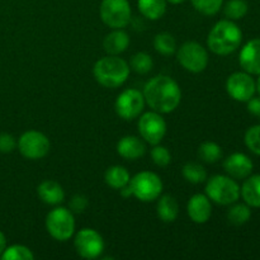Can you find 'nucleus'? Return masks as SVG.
Instances as JSON below:
<instances>
[{"label": "nucleus", "instance_id": "412c9836", "mask_svg": "<svg viewBox=\"0 0 260 260\" xmlns=\"http://www.w3.org/2000/svg\"><path fill=\"white\" fill-rule=\"evenodd\" d=\"M159 198L160 200L156 207L157 217L165 223L174 222L179 215V205H178L177 200L170 194H165Z\"/></svg>", "mask_w": 260, "mask_h": 260}, {"label": "nucleus", "instance_id": "f8f14e48", "mask_svg": "<svg viewBox=\"0 0 260 260\" xmlns=\"http://www.w3.org/2000/svg\"><path fill=\"white\" fill-rule=\"evenodd\" d=\"M226 91L236 102L246 103L256 93V81L253 75L245 71H238L231 74L226 80Z\"/></svg>", "mask_w": 260, "mask_h": 260}, {"label": "nucleus", "instance_id": "cd10ccee", "mask_svg": "<svg viewBox=\"0 0 260 260\" xmlns=\"http://www.w3.org/2000/svg\"><path fill=\"white\" fill-rule=\"evenodd\" d=\"M248 10L249 5L245 0H229L223 5V14H225L226 19L234 20V22L243 19L248 14Z\"/></svg>", "mask_w": 260, "mask_h": 260}, {"label": "nucleus", "instance_id": "20e7f679", "mask_svg": "<svg viewBox=\"0 0 260 260\" xmlns=\"http://www.w3.org/2000/svg\"><path fill=\"white\" fill-rule=\"evenodd\" d=\"M206 196L221 206H230L240 198V185L229 175H213L206 184Z\"/></svg>", "mask_w": 260, "mask_h": 260}, {"label": "nucleus", "instance_id": "9d476101", "mask_svg": "<svg viewBox=\"0 0 260 260\" xmlns=\"http://www.w3.org/2000/svg\"><path fill=\"white\" fill-rule=\"evenodd\" d=\"M145 104L146 102H145L142 91L129 88L122 91L117 96L116 102H114V109H116L117 116L121 117L122 119L132 121L142 113Z\"/></svg>", "mask_w": 260, "mask_h": 260}, {"label": "nucleus", "instance_id": "aec40b11", "mask_svg": "<svg viewBox=\"0 0 260 260\" xmlns=\"http://www.w3.org/2000/svg\"><path fill=\"white\" fill-rule=\"evenodd\" d=\"M240 197L250 208H260V174L246 178L240 187Z\"/></svg>", "mask_w": 260, "mask_h": 260}, {"label": "nucleus", "instance_id": "39448f33", "mask_svg": "<svg viewBox=\"0 0 260 260\" xmlns=\"http://www.w3.org/2000/svg\"><path fill=\"white\" fill-rule=\"evenodd\" d=\"M46 230L57 241H68L75 233V217L69 208L56 207L46 216Z\"/></svg>", "mask_w": 260, "mask_h": 260}, {"label": "nucleus", "instance_id": "a878e982", "mask_svg": "<svg viewBox=\"0 0 260 260\" xmlns=\"http://www.w3.org/2000/svg\"><path fill=\"white\" fill-rule=\"evenodd\" d=\"M182 174L184 179L192 184H201L207 179V172L200 162H187L183 167Z\"/></svg>", "mask_w": 260, "mask_h": 260}, {"label": "nucleus", "instance_id": "c9c22d12", "mask_svg": "<svg viewBox=\"0 0 260 260\" xmlns=\"http://www.w3.org/2000/svg\"><path fill=\"white\" fill-rule=\"evenodd\" d=\"M246 103H248V111L250 112L253 116L259 117L260 118V96L259 98L253 96V98H251L250 101L246 102Z\"/></svg>", "mask_w": 260, "mask_h": 260}, {"label": "nucleus", "instance_id": "ea45409f", "mask_svg": "<svg viewBox=\"0 0 260 260\" xmlns=\"http://www.w3.org/2000/svg\"><path fill=\"white\" fill-rule=\"evenodd\" d=\"M258 80H256V91L260 94V75H258Z\"/></svg>", "mask_w": 260, "mask_h": 260}, {"label": "nucleus", "instance_id": "e433bc0d", "mask_svg": "<svg viewBox=\"0 0 260 260\" xmlns=\"http://www.w3.org/2000/svg\"><path fill=\"white\" fill-rule=\"evenodd\" d=\"M119 193H121V196L123 198H129L132 196V192H131V188H129V185H126V187L121 188V189H119Z\"/></svg>", "mask_w": 260, "mask_h": 260}, {"label": "nucleus", "instance_id": "423d86ee", "mask_svg": "<svg viewBox=\"0 0 260 260\" xmlns=\"http://www.w3.org/2000/svg\"><path fill=\"white\" fill-rule=\"evenodd\" d=\"M132 197L141 202H152L157 200L162 192L161 178L154 172L137 173L128 183Z\"/></svg>", "mask_w": 260, "mask_h": 260}, {"label": "nucleus", "instance_id": "72a5a7b5", "mask_svg": "<svg viewBox=\"0 0 260 260\" xmlns=\"http://www.w3.org/2000/svg\"><path fill=\"white\" fill-rule=\"evenodd\" d=\"M89 205L88 197L84 194H75L71 197L69 210L73 213H83Z\"/></svg>", "mask_w": 260, "mask_h": 260}, {"label": "nucleus", "instance_id": "4468645a", "mask_svg": "<svg viewBox=\"0 0 260 260\" xmlns=\"http://www.w3.org/2000/svg\"><path fill=\"white\" fill-rule=\"evenodd\" d=\"M223 169L234 179H246L253 173L254 164L248 155L234 152L223 161Z\"/></svg>", "mask_w": 260, "mask_h": 260}, {"label": "nucleus", "instance_id": "2f4dec72", "mask_svg": "<svg viewBox=\"0 0 260 260\" xmlns=\"http://www.w3.org/2000/svg\"><path fill=\"white\" fill-rule=\"evenodd\" d=\"M246 147L250 150L253 154L260 156V124H255L248 128L244 137Z\"/></svg>", "mask_w": 260, "mask_h": 260}, {"label": "nucleus", "instance_id": "b1692460", "mask_svg": "<svg viewBox=\"0 0 260 260\" xmlns=\"http://www.w3.org/2000/svg\"><path fill=\"white\" fill-rule=\"evenodd\" d=\"M198 157L203 162L215 164L218 160L222 159V149L218 144L213 141H205L198 147Z\"/></svg>", "mask_w": 260, "mask_h": 260}, {"label": "nucleus", "instance_id": "0eeeda50", "mask_svg": "<svg viewBox=\"0 0 260 260\" xmlns=\"http://www.w3.org/2000/svg\"><path fill=\"white\" fill-rule=\"evenodd\" d=\"M177 57L182 68L193 74L205 71L210 61L207 50L196 41H188L183 43L178 50Z\"/></svg>", "mask_w": 260, "mask_h": 260}, {"label": "nucleus", "instance_id": "393cba45", "mask_svg": "<svg viewBox=\"0 0 260 260\" xmlns=\"http://www.w3.org/2000/svg\"><path fill=\"white\" fill-rule=\"evenodd\" d=\"M251 217V210L246 203H233L228 211V220L231 225L241 226Z\"/></svg>", "mask_w": 260, "mask_h": 260}, {"label": "nucleus", "instance_id": "f704fd0d", "mask_svg": "<svg viewBox=\"0 0 260 260\" xmlns=\"http://www.w3.org/2000/svg\"><path fill=\"white\" fill-rule=\"evenodd\" d=\"M17 146V141L10 134H0V152L9 154Z\"/></svg>", "mask_w": 260, "mask_h": 260}, {"label": "nucleus", "instance_id": "c756f323", "mask_svg": "<svg viewBox=\"0 0 260 260\" xmlns=\"http://www.w3.org/2000/svg\"><path fill=\"white\" fill-rule=\"evenodd\" d=\"M3 260H33L35 254L24 245H12L5 248L2 255Z\"/></svg>", "mask_w": 260, "mask_h": 260}, {"label": "nucleus", "instance_id": "dca6fc26", "mask_svg": "<svg viewBox=\"0 0 260 260\" xmlns=\"http://www.w3.org/2000/svg\"><path fill=\"white\" fill-rule=\"evenodd\" d=\"M187 212L190 220L194 223L202 225V223L208 222V220L212 216L211 200L206 194H201V193L192 196L188 201Z\"/></svg>", "mask_w": 260, "mask_h": 260}, {"label": "nucleus", "instance_id": "7ed1b4c3", "mask_svg": "<svg viewBox=\"0 0 260 260\" xmlns=\"http://www.w3.org/2000/svg\"><path fill=\"white\" fill-rule=\"evenodd\" d=\"M128 63L118 56L108 55L94 63L93 75L95 80L104 88L116 89L123 85L129 76Z\"/></svg>", "mask_w": 260, "mask_h": 260}, {"label": "nucleus", "instance_id": "7c9ffc66", "mask_svg": "<svg viewBox=\"0 0 260 260\" xmlns=\"http://www.w3.org/2000/svg\"><path fill=\"white\" fill-rule=\"evenodd\" d=\"M190 3L198 13L207 17L217 14L223 7V0H190Z\"/></svg>", "mask_w": 260, "mask_h": 260}, {"label": "nucleus", "instance_id": "58836bf2", "mask_svg": "<svg viewBox=\"0 0 260 260\" xmlns=\"http://www.w3.org/2000/svg\"><path fill=\"white\" fill-rule=\"evenodd\" d=\"M167 2L170 3V4H182L185 0H167Z\"/></svg>", "mask_w": 260, "mask_h": 260}, {"label": "nucleus", "instance_id": "6ab92c4d", "mask_svg": "<svg viewBox=\"0 0 260 260\" xmlns=\"http://www.w3.org/2000/svg\"><path fill=\"white\" fill-rule=\"evenodd\" d=\"M37 194L43 203L50 206H57L65 200L63 188L55 180H43L37 187Z\"/></svg>", "mask_w": 260, "mask_h": 260}, {"label": "nucleus", "instance_id": "9b49d317", "mask_svg": "<svg viewBox=\"0 0 260 260\" xmlns=\"http://www.w3.org/2000/svg\"><path fill=\"white\" fill-rule=\"evenodd\" d=\"M139 132L141 139L150 145H157L167 135V122L159 112H146L139 119Z\"/></svg>", "mask_w": 260, "mask_h": 260}, {"label": "nucleus", "instance_id": "f3484780", "mask_svg": "<svg viewBox=\"0 0 260 260\" xmlns=\"http://www.w3.org/2000/svg\"><path fill=\"white\" fill-rule=\"evenodd\" d=\"M117 152L126 160H137L146 152V145L144 140L137 136H124L117 142Z\"/></svg>", "mask_w": 260, "mask_h": 260}, {"label": "nucleus", "instance_id": "bb28decb", "mask_svg": "<svg viewBox=\"0 0 260 260\" xmlns=\"http://www.w3.org/2000/svg\"><path fill=\"white\" fill-rule=\"evenodd\" d=\"M154 48L160 55L170 56L177 52V41L170 33H159L154 38Z\"/></svg>", "mask_w": 260, "mask_h": 260}, {"label": "nucleus", "instance_id": "ddd939ff", "mask_svg": "<svg viewBox=\"0 0 260 260\" xmlns=\"http://www.w3.org/2000/svg\"><path fill=\"white\" fill-rule=\"evenodd\" d=\"M74 246L81 258L96 259L104 251V240L94 229H81L75 235Z\"/></svg>", "mask_w": 260, "mask_h": 260}, {"label": "nucleus", "instance_id": "6e6552de", "mask_svg": "<svg viewBox=\"0 0 260 260\" xmlns=\"http://www.w3.org/2000/svg\"><path fill=\"white\" fill-rule=\"evenodd\" d=\"M99 14L104 24L112 29L124 28L131 22V5L128 0H103Z\"/></svg>", "mask_w": 260, "mask_h": 260}, {"label": "nucleus", "instance_id": "473e14b6", "mask_svg": "<svg viewBox=\"0 0 260 260\" xmlns=\"http://www.w3.org/2000/svg\"><path fill=\"white\" fill-rule=\"evenodd\" d=\"M151 160L155 165L160 168H165L172 162V154L169 150L161 145H154V149L151 150Z\"/></svg>", "mask_w": 260, "mask_h": 260}, {"label": "nucleus", "instance_id": "4c0bfd02", "mask_svg": "<svg viewBox=\"0 0 260 260\" xmlns=\"http://www.w3.org/2000/svg\"><path fill=\"white\" fill-rule=\"evenodd\" d=\"M5 248H7V239H5L4 234L0 231V255H2L3 251L5 250Z\"/></svg>", "mask_w": 260, "mask_h": 260}, {"label": "nucleus", "instance_id": "1a4fd4ad", "mask_svg": "<svg viewBox=\"0 0 260 260\" xmlns=\"http://www.w3.org/2000/svg\"><path fill=\"white\" fill-rule=\"evenodd\" d=\"M51 142L45 134L36 129L24 132L18 140V150L28 160L43 159L50 152Z\"/></svg>", "mask_w": 260, "mask_h": 260}, {"label": "nucleus", "instance_id": "a211bd4d", "mask_svg": "<svg viewBox=\"0 0 260 260\" xmlns=\"http://www.w3.org/2000/svg\"><path fill=\"white\" fill-rule=\"evenodd\" d=\"M129 36L123 28L113 29L104 37L103 48L108 55L119 56L128 48L129 46Z\"/></svg>", "mask_w": 260, "mask_h": 260}, {"label": "nucleus", "instance_id": "5701e85b", "mask_svg": "<svg viewBox=\"0 0 260 260\" xmlns=\"http://www.w3.org/2000/svg\"><path fill=\"white\" fill-rule=\"evenodd\" d=\"M167 0H137L140 13L150 20H157L167 12Z\"/></svg>", "mask_w": 260, "mask_h": 260}, {"label": "nucleus", "instance_id": "f03ea898", "mask_svg": "<svg viewBox=\"0 0 260 260\" xmlns=\"http://www.w3.org/2000/svg\"><path fill=\"white\" fill-rule=\"evenodd\" d=\"M243 42V32L234 20H218L207 37V47L218 56H228L235 52Z\"/></svg>", "mask_w": 260, "mask_h": 260}, {"label": "nucleus", "instance_id": "4be33fe9", "mask_svg": "<svg viewBox=\"0 0 260 260\" xmlns=\"http://www.w3.org/2000/svg\"><path fill=\"white\" fill-rule=\"evenodd\" d=\"M129 180H131V175L128 170L122 165H113L108 168L104 174V182L107 183V185L117 190L128 185Z\"/></svg>", "mask_w": 260, "mask_h": 260}, {"label": "nucleus", "instance_id": "c85d7f7f", "mask_svg": "<svg viewBox=\"0 0 260 260\" xmlns=\"http://www.w3.org/2000/svg\"><path fill=\"white\" fill-rule=\"evenodd\" d=\"M154 68V60L146 52H137L131 58V69L140 75H146Z\"/></svg>", "mask_w": 260, "mask_h": 260}, {"label": "nucleus", "instance_id": "f257e3e1", "mask_svg": "<svg viewBox=\"0 0 260 260\" xmlns=\"http://www.w3.org/2000/svg\"><path fill=\"white\" fill-rule=\"evenodd\" d=\"M144 98L147 106L161 114L172 113L182 101V90L177 81L168 75H156L145 84Z\"/></svg>", "mask_w": 260, "mask_h": 260}, {"label": "nucleus", "instance_id": "2eb2a0df", "mask_svg": "<svg viewBox=\"0 0 260 260\" xmlns=\"http://www.w3.org/2000/svg\"><path fill=\"white\" fill-rule=\"evenodd\" d=\"M239 63L245 73L260 75V38H254L243 46L239 55Z\"/></svg>", "mask_w": 260, "mask_h": 260}]
</instances>
